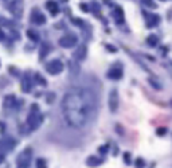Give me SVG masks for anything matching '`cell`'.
I'll use <instances>...</instances> for the list:
<instances>
[{"label": "cell", "instance_id": "obj_1", "mask_svg": "<svg viewBox=\"0 0 172 168\" xmlns=\"http://www.w3.org/2000/svg\"><path fill=\"white\" fill-rule=\"evenodd\" d=\"M97 100L92 90L85 87H71L62 100V113L71 128H85L96 114Z\"/></svg>", "mask_w": 172, "mask_h": 168}, {"label": "cell", "instance_id": "obj_2", "mask_svg": "<svg viewBox=\"0 0 172 168\" xmlns=\"http://www.w3.org/2000/svg\"><path fill=\"white\" fill-rule=\"evenodd\" d=\"M15 144H16V141L11 139V137H4L3 140H0V163L4 160L7 153L13 149Z\"/></svg>", "mask_w": 172, "mask_h": 168}, {"label": "cell", "instance_id": "obj_3", "mask_svg": "<svg viewBox=\"0 0 172 168\" xmlns=\"http://www.w3.org/2000/svg\"><path fill=\"white\" fill-rule=\"evenodd\" d=\"M40 121H42V117H40V114H39V108L36 104H34L31 108V113H30L28 119H27V124L30 125L31 129H35V128H38Z\"/></svg>", "mask_w": 172, "mask_h": 168}, {"label": "cell", "instance_id": "obj_4", "mask_svg": "<svg viewBox=\"0 0 172 168\" xmlns=\"http://www.w3.org/2000/svg\"><path fill=\"white\" fill-rule=\"evenodd\" d=\"M31 159H32V149L31 148H26L18 157V166L20 168H28L31 164Z\"/></svg>", "mask_w": 172, "mask_h": 168}, {"label": "cell", "instance_id": "obj_5", "mask_svg": "<svg viewBox=\"0 0 172 168\" xmlns=\"http://www.w3.org/2000/svg\"><path fill=\"white\" fill-rule=\"evenodd\" d=\"M59 45L65 49H70V47H74L77 45V36L74 34H66L65 36L59 39Z\"/></svg>", "mask_w": 172, "mask_h": 168}, {"label": "cell", "instance_id": "obj_6", "mask_svg": "<svg viewBox=\"0 0 172 168\" xmlns=\"http://www.w3.org/2000/svg\"><path fill=\"white\" fill-rule=\"evenodd\" d=\"M46 70L50 74H59L63 70V63L60 62V60H58V59L51 60V62H49L46 65Z\"/></svg>", "mask_w": 172, "mask_h": 168}, {"label": "cell", "instance_id": "obj_7", "mask_svg": "<svg viewBox=\"0 0 172 168\" xmlns=\"http://www.w3.org/2000/svg\"><path fill=\"white\" fill-rule=\"evenodd\" d=\"M109 108L112 112H116L119 108V94L116 90H112L109 94Z\"/></svg>", "mask_w": 172, "mask_h": 168}, {"label": "cell", "instance_id": "obj_8", "mask_svg": "<svg viewBox=\"0 0 172 168\" xmlns=\"http://www.w3.org/2000/svg\"><path fill=\"white\" fill-rule=\"evenodd\" d=\"M31 20L35 24H43L46 22V18L42 12H39V9H34V12L31 13Z\"/></svg>", "mask_w": 172, "mask_h": 168}, {"label": "cell", "instance_id": "obj_9", "mask_svg": "<svg viewBox=\"0 0 172 168\" xmlns=\"http://www.w3.org/2000/svg\"><path fill=\"white\" fill-rule=\"evenodd\" d=\"M46 8L49 9L51 15H57V13L59 12L58 4H57L55 2H53V0H50V2H47V3H46Z\"/></svg>", "mask_w": 172, "mask_h": 168}, {"label": "cell", "instance_id": "obj_10", "mask_svg": "<svg viewBox=\"0 0 172 168\" xmlns=\"http://www.w3.org/2000/svg\"><path fill=\"white\" fill-rule=\"evenodd\" d=\"M85 57H86V47L85 46H79L78 50L74 53V58L78 59V60H82Z\"/></svg>", "mask_w": 172, "mask_h": 168}, {"label": "cell", "instance_id": "obj_11", "mask_svg": "<svg viewBox=\"0 0 172 168\" xmlns=\"http://www.w3.org/2000/svg\"><path fill=\"white\" fill-rule=\"evenodd\" d=\"M31 85H32V79L30 78L28 75H24L23 83H22V89L24 90V92H30V90H31Z\"/></svg>", "mask_w": 172, "mask_h": 168}, {"label": "cell", "instance_id": "obj_12", "mask_svg": "<svg viewBox=\"0 0 172 168\" xmlns=\"http://www.w3.org/2000/svg\"><path fill=\"white\" fill-rule=\"evenodd\" d=\"M108 77L112 79H120L123 77V71H121V69H112L108 73Z\"/></svg>", "mask_w": 172, "mask_h": 168}, {"label": "cell", "instance_id": "obj_13", "mask_svg": "<svg viewBox=\"0 0 172 168\" xmlns=\"http://www.w3.org/2000/svg\"><path fill=\"white\" fill-rule=\"evenodd\" d=\"M113 15H114V18H116L117 22H123L124 20V12L120 7H116V9L113 11Z\"/></svg>", "mask_w": 172, "mask_h": 168}, {"label": "cell", "instance_id": "obj_14", "mask_svg": "<svg viewBox=\"0 0 172 168\" xmlns=\"http://www.w3.org/2000/svg\"><path fill=\"white\" fill-rule=\"evenodd\" d=\"M27 35H28V38L32 39V40H39L38 34H36L35 31H32V30H28V31H27Z\"/></svg>", "mask_w": 172, "mask_h": 168}, {"label": "cell", "instance_id": "obj_15", "mask_svg": "<svg viewBox=\"0 0 172 168\" xmlns=\"http://www.w3.org/2000/svg\"><path fill=\"white\" fill-rule=\"evenodd\" d=\"M148 43H149L151 46H155V45L157 43V38H156L155 35H151L149 38H148Z\"/></svg>", "mask_w": 172, "mask_h": 168}, {"label": "cell", "instance_id": "obj_16", "mask_svg": "<svg viewBox=\"0 0 172 168\" xmlns=\"http://www.w3.org/2000/svg\"><path fill=\"white\" fill-rule=\"evenodd\" d=\"M36 168H47L46 167V163L42 159H39L38 161H36Z\"/></svg>", "mask_w": 172, "mask_h": 168}, {"label": "cell", "instance_id": "obj_17", "mask_svg": "<svg viewBox=\"0 0 172 168\" xmlns=\"http://www.w3.org/2000/svg\"><path fill=\"white\" fill-rule=\"evenodd\" d=\"M35 78L40 82V85H46V79H45V78H42V77H40L39 74H35Z\"/></svg>", "mask_w": 172, "mask_h": 168}, {"label": "cell", "instance_id": "obj_18", "mask_svg": "<svg viewBox=\"0 0 172 168\" xmlns=\"http://www.w3.org/2000/svg\"><path fill=\"white\" fill-rule=\"evenodd\" d=\"M141 2H143V4H145V5H153L152 0H141Z\"/></svg>", "mask_w": 172, "mask_h": 168}, {"label": "cell", "instance_id": "obj_19", "mask_svg": "<svg viewBox=\"0 0 172 168\" xmlns=\"http://www.w3.org/2000/svg\"><path fill=\"white\" fill-rule=\"evenodd\" d=\"M81 8H82V11H85V12L89 11V8H87V5H86V4H81Z\"/></svg>", "mask_w": 172, "mask_h": 168}, {"label": "cell", "instance_id": "obj_20", "mask_svg": "<svg viewBox=\"0 0 172 168\" xmlns=\"http://www.w3.org/2000/svg\"><path fill=\"white\" fill-rule=\"evenodd\" d=\"M0 39H3V32H2V30H0Z\"/></svg>", "mask_w": 172, "mask_h": 168}, {"label": "cell", "instance_id": "obj_21", "mask_svg": "<svg viewBox=\"0 0 172 168\" xmlns=\"http://www.w3.org/2000/svg\"><path fill=\"white\" fill-rule=\"evenodd\" d=\"M62 2H67V0H62Z\"/></svg>", "mask_w": 172, "mask_h": 168}, {"label": "cell", "instance_id": "obj_22", "mask_svg": "<svg viewBox=\"0 0 172 168\" xmlns=\"http://www.w3.org/2000/svg\"><path fill=\"white\" fill-rule=\"evenodd\" d=\"M105 2H109V0H105Z\"/></svg>", "mask_w": 172, "mask_h": 168}]
</instances>
